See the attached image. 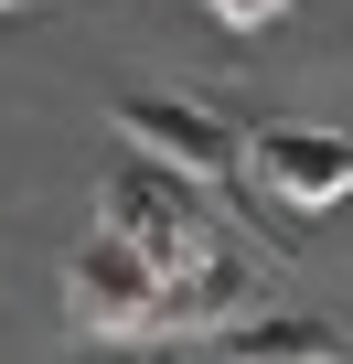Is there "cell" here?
Listing matches in <instances>:
<instances>
[{
	"instance_id": "6da1fadb",
	"label": "cell",
	"mask_w": 353,
	"mask_h": 364,
	"mask_svg": "<svg viewBox=\"0 0 353 364\" xmlns=\"http://www.w3.org/2000/svg\"><path fill=\"white\" fill-rule=\"evenodd\" d=\"M161 311H171V268H161L150 247H129L118 225H97V236L65 257V321H75L86 343H139Z\"/></svg>"
},
{
	"instance_id": "7a4b0ae2",
	"label": "cell",
	"mask_w": 353,
	"mask_h": 364,
	"mask_svg": "<svg viewBox=\"0 0 353 364\" xmlns=\"http://www.w3.org/2000/svg\"><path fill=\"white\" fill-rule=\"evenodd\" d=\"M97 215H107L129 247H150L171 279L214 247V225H204V182H193V171H171V161H150V150H129V161L97 182Z\"/></svg>"
},
{
	"instance_id": "3957f363",
	"label": "cell",
	"mask_w": 353,
	"mask_h": 364,
	"mask_svg": "<svg viewBox=\"0 0 353 364\" xmlns=\"http://www.w3.org/2000/svg\"><path fill=\"white\" fill-rule=\"evenodd\" d=\"M246 182H257L278 215H332V204H353V129L278 118V129L246 139Z\"/></svg>"
},
{
	"instance_id": "277c9868",
	"label": "cell",
	"mask_w": 353,
	"mask_h": 364,
	"mask_svg": "<svg viewBox=\"0 0 353 364\" xmlns=\"http://www.w3.org/2000/svg\"><path fill=\"white\" fill-rule=\"evenodd\" d=\"M107 129H118L129 150L171 161V171H193V182H225V171L246 161V150H236V129H225L214 107H193V97H161V86L118 97V107H107Z\"/></svg>"
},
{
	"instance_id": "5b68a950",
	"label": "cell",
	"mask_w": 353,
	"mask_h": 364,
	"mask_svg": "<svg viewBox=\"0 0 353 364\" xmlns=\"http://www.w3.org/2000/svg\"><path fill=\"white\" fill-rule=\"evenodd\" d=\"M214 364H353V332L321 311H236L214 332Z\"/></svg>"
},
{
	"instance_id": "8992f818",
	"label": "cell",
	"mask_w": 353,
	"mask_h": 364,
	"mask_svg": "<svg viewBox=\"0 0 353 364\" xmlns=\"http://www.w3.org/2000/svg\"><path fill=\"white\" fill-rule=\"evenodd\" d=\"M171 289H183V300H171V311H204V321H236L246 311V268L225 257V247H204L183 279H171Z\"/></svg>"
},
{
	"instance_id": "52a82bcc",
	"label": "cell",
	"mask_w": 353,
	"mask_h": 364,
	"mask_svg": "<svg viewBox=\"0 0 353 364\" xmlns=\"http://www.w3.org/2000/svg\"><path fill=\"white\" fill-rule=\"evenodd\" d=\"M204 11H214V22H225V33H268V22H278V11H289V0H204Z\"/></svg>"
},
{
	"instance_id": "ba28073f",
	"label": "cell",
	"mask_w": 353,
	"mask_h": 364,
	"mask_svg": "<svg viewBox=\"0 0 353 364\" xmlns=\"http://www.w3.org/2000/svg\"><path fill=\"white\" fill-rule=\"evenodd\" d=\"M139 364H214V353H183V343H161V353H139Z\"/></svg>"
},
{
	"instance_id": "9c48e42d",
	"label": "cell",
	"mask_w": 353,
	"mask_h": 364,
	"mask_svg": "<svg viewBox=\"0 0 353 364\" xmlns=\"http://www.w3.org/2000/svg\"><path fill=\"white\" fill-rule=\"evenodd\" d=\"M0 11H22V0H0Z\"/></svg>"
}]
</instances>
